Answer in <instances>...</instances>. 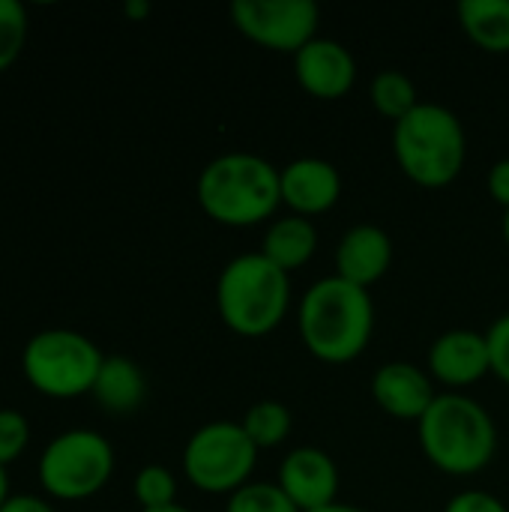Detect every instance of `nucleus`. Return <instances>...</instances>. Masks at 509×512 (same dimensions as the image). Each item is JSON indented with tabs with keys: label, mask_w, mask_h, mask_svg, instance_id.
<instances>
[{
	"label": "nucleus",
	"mask_w": 509,
	"mask_h": 512,
	"mask_svg": "<svg viewBox=\"0 0 509 512\" xmlns=\"http://www.w3.org/2000/svg\"><path fill=\"white\" fill-rule=\"evenodd\" d=\"M6 501H9V477H6V468H0V510Z\"/></svg>",
	"instance_id": "c756f323"
},
{
	"label": "nucleus",
	"mask_w": 509,
	"mask_h": 512,
	"mask_svg": "<svg viewBox=\"0 0 509 512\" xmlns=\"http://www.w3.org/2000/svg\"><path fill=\"white\" fill-rule=\"evenodd\" d=\"M141 512H192V510H186V507H180V504H171V507H162V510H141Z\"/></svg>",
	"instance_id": "2f4dec72"
},
{
	"label": "nucleus",
	"mask_w": 509,
	"mask_h": 512,
	"mask_svg": "<svg viewBox=\"0 0 509 512\" xmlns=\"http://www.w3.org/2000/svg\"><path fill=\"white\" fill-rule=\"evenodd\" d=\"M465 129L459 117L435 102H420L393 126V153L405 177L438 189L459 177L465 165Z\"/></svg>",
	"instance_id": "39448f33"
},
{
	"label": "nucleus",
	"mask_w": 509,
	"mask_h": 512,
	"mask_svg": "<svg viewBox=\"0 0 509 512\" xmlns=\"http://www.w3.org/2000/svg\"><path fill=\"white\" fill-rule=\"evenodd\" d=\"M315 512H363V510H357V507H351V504H330V507H324V510H315Z\"/></svg>",
	"instance_id": "7c9ffc66"
},
{
	"label": "nucleus",
	"mask_w": 509,
	"mask_h": 512,
	"mask_svg": "<svg viewBox=\"0 0 509 512\" xmlns=\"http://www.w3.org/2000/svg\"><path fill=\"white\" fill-rule=\"evenodd\" d=\"M444 512H509L495 495H489V492H477V489H471V492H459L450 504H447V510Z\"/></svg>",
	"instance_id": "a878e982"
},
{
	"label": "nucleus",
	"mask_w": 509,
	"mask_h": 512,
	"mask_svg": "<svg viewBox=\"0 0 509 512\" xmlns=\"http://www.w3.org/2000/svg\"><path fill=\"white\" fill-rule=\"evenodd\" d=\"M27 9L18 0H0V72H6L27 42Z\"/></svg>",
	"instance_id": "412c9836"
},
{
	"label": "nucleus",
	"mask_w": 509,
	"mask_h": 512,
	"mask_svg": "<svg viewBox=\"0 0 509 512\" xmlns=\"http://www.w3.org/2000/svg\"><path fill=\"white\" fill-rule=\"evenodd\" d=\"M315 249H318L315 222L306 216H285L267 228L261 255L267 261H273L279 270L291 273V270H300L303 264H309Z\"/></svg>",
	"instance_id": "f3484780"
},
{
	"label": "nucleus",
	"mask_w": 509,
	"mask_h": 512,
	"mask_svg": "<svg viewBox=\"0 0 509 512\" xmlns=\"http://www.w3.org/2000/svg\"><path fill=\"white\" fill-rule=\"evenodd\" d=\"M234 27L252 42L297 54L318 33V6L312 0H234L231 3Z\"/></svg>",
	"instance_id": "1a4fd4ad"
},
{
	"label": "nucleus",
	"mask_w": 509,
	"mask_h": 512,
	"mask_svg": "<svg viewBox=\"0 0 509 512\" xmlns=\"http://www.w3.org/2000/svg\"><path fill=\"white\" fill-rule=\"evenodd\" d=\"M123 12H126L129 18H147V15H150V3H147V0H129V3L123 6Z\"/></svg>",
	"instance_id": "c85d7f7f"
},
{
	"label": "nucleus",
	"mask_w": 509,
	"mask_h": 512,
	"mask_svg": "<svg viewBox=\"0 0 509 512\" xmlns=\"http://www.w3.org/2000/svg\"><path fill=\"white\" fill-rule=\"evenodd\" d=\"M105 354L78 330H39L21 351L27 384L48 399H78L93 393Z\"/></svg>",
	"instance_id": "423d86ee"
},
{
	"label": "nucleus",
	"mask_w": 509,
	"mask_h": 512,
	"mask_svg": "<svg viewBox=\"0 0 509 512\" xmlns=\"http://www.w3.org/2000/svg\"><path fill=\"white\" fill-rule=\"evenodd\" d=\"M282 204L294 210V216H318L327 213L342 195V177L327 159H294L279 171Z\"/></svg>",
	"instance_id": "ddd939ff"
},
{
	"label": "nucleus",
	"mask_w": 509,
	"mask_h": 512,
	"mask_svg": "<svg viewBox=\"0 0 509 512\" xmlns=\"http://www.w3.org/2000/svg\"><path fill=\"white\" fill-rule=\"evenodd\" d=\"M504 237H507V243H509V210H507V216H504Z\"/></svg>",
	"instance_id": "473e14b6"
},
{
	"label": "nucleus",
	"mask_w": 509,
	"mask_h": 512,
	"mask_svg": "<svg viewBox=\"0 0 509 512\" xmlns=\"http://www.w3.org/2000/svg\"><path fill=\"white\" fill-rule=\"evenodd\" d=\"M297 324L303 345L321 363L342 366L366 351L375 330V306L366 288L327 276L303 294Z\"/></svg>",
	"instance_id": "f257e3e1"
},
{
	"label": "nucleus",
	"mask_w": 509,
	"mask_h": 512,
	"mask_svg": "<svg viewBox=\"0 0 509 512\" xmlns=\"http://www.w3.org/2000/svg\"><path fill=\"white\" fill-rule=\"evenodd\" d=\"M135 501L141 504V510H162V507H171L174 498H177V480L168 468L162 465H147L138 471L135 477Z\"/></svg>",
	"instance_id": "4be33fe9"
},
{
	"label": "nucleus",
	"mask_w": 509,
	"mask_h": 512,
	"mask_svg": "<svg viewBox=\"0 0 509 512\" xmlns=\"http://www.w3.org/2000/svg\"><path fill=\"white\" fill-rule=\"evenodd\" d=\"M291 303L288 273L267 261L261 252H249L225 264L216 282V306L228 330L237 336H267L276 330Z\"/></svg>",
	"instance_id": "20e7f679"
},
{
	"label": "nucleus",
	"mask_w": 509,
	"mask_h": 512,
	"mask_svg": "<svg viewBox=\"0 0 509 512\" xmlns=\"http://www.w3.org/2000/svg\"><path fill=\"white\" fill-rule=\"evenodd\" d=\"M294 72L309 96L342 99L354 87L357 63L342 42L315 36L306 48L294 54Z\"/></svg>",
	"instance_id": "9b49d317"
},
{
	"label": "nucleus",
	"mask_w": 509,
	"mask_h": 512,
	"mask_svg": "<svg viewBox=\"0 0 509 512\" xmlns=\"http://www.w3.org/2000/svg\"><path fill=\"white\" fill-rule=\"evenodd\" d=\"M489 192L498 204H504L509 210V159H501L492 171H489Z\"/></svg>",
	"instance_id": "bb28decb"
},
{
	"label": "nucleus",
	"mask_w": 509,
	"mask_h": 512,
	"mask_svg": "<svg viewBox=\"0 0 509 512\" xmlns=\"http://www.w3.org/2000/svg\"><path fill=\"white\" fill-rule=\"evenodd\" d=\"M225 512H300L291 498L279 489V483H246L228 501Z\"/></svg>",
	"instance_id": "5701e85b"
},
{
	"label": "nucleus",
	"mask_w": 509,
	"mask_h": 512,
	"mask_svg": "<svg viewBox=\"0 0 509 512\" xmlns=\"http://www.w3.org/2000/svg\"><path fill=\"white\" fill-rule=\"evenodd\" d=\"M240 426L258 450L276 447L291 432V411L282 402H258L246 411Z\"/></svg>",
	"instance_id": "aec40b11"
},
{
	"label": "nucleus",
	"mask_w": 509,
	"mask_h": 512,
	"mask_svg": "<svg viewBox=\"0 0 509 512\" xmlns=\"http://www.w3.org/2000/svg\"><path fill=\"white\" fill-rule=\"evenodd\" d=\"M39 486L54 501H87L114 474V447L93 429H69L48 441L36 465Z\"/></svg>",
	"instance_id": "0eeeda50"
},
{
	"label": "nucleus",
	"mask_w": 509,
	"mask_h": 512,
	"mask_svg": "<svg viewBox=\"0 0 509 512\" xmlns=\"http://www.w3.org/2000/svg\"><path fill=\"white\" fill-rule=\"evenodd\" d=\"M0 512H57L45 498H39V495H9V501L3 504V510Z\"/></svg>",
	"instance_id": "cd10ccee"
},
{
	"label": "nucleus",
	"mask_w": 509,
	"mask_h": 512,
	"mask_svg": "<svg viewBox=\"0 0 509 512\" xmlns=\"http://www.w3.org/2000/svg\"><path fill=\"white\" fill-rule=\"evenodd\" d=\"M201 210L231 228L258 225L282 204L279 171L255 153H225L198 177Z\"/></svg>",
	"instance_id": "f03ea898"
},
{
	"label": "nucleus",
	"mask_w": 509,
	"mask_h": 512,
	"mask_svg": "<svg viewBox=\"0 0 509 512\" xmlns=\"http://www.w3.org/2000/svg\"><path fill=\"white\" fill-rule=\"evenodd\" d=\"M369 93H372L375 108H378L387 120H393V123H399L405 114H411V111L420 105V102H417V87H414V81H411L405 72H399V69H384V72H378Z\"/></svg>",
	"instance_id": "6ab92c4d"
},
{
	"label": "nucleus",
	"mask_w": 509,
	"mask_h": 512,
	"mask_svg": "<svg viewBox=\"0 0 509 512\" xmlns=\"http://www.w3.org/2000/svg\"><path fill=\"white\" fill-rule=\"evenodd\" d=\"M429 372L450 390L477 384L486 372H492L486 336L477 330H450L438 336L429 348Z\"/></svg>",
	"instance_id": "f8f14e48"
},
{
	"label": "nucleus",
	"mask_w": 509,
	"mask_h": 512,
	"mask_svg": "<svg viewBox=\"0 0 509 512\" xmlns=\"http://www.w3.org/2000/svg\"><path fill=\"white\" fill-rule=\"evenodd\" d=\"M279 489L291 498V504L300 512L324 510L336 504L339 468L324 450L300 447L285 456L279 468Z\"/></svg>",
	"instance_id": "9d476101"
},
{
	"label": "nucleus",
	"mask_w": 509,
	"mask_h": 512,
	"mask_svg": "<svg viewBox=\"0 0 509 512\" xmlns=\"http://www.w3.org/2000/svg\"><path fill=\"white\" fill-rule=\"evenodd\" d=\"M90 396L108 414H132V411L141 408V402L147 396L144 372L129 357H120V354L105 357V363H102V369L96 375V384H93V393Z\"/></svg>",
	"instance_id": "dca6fc26"
},
{
	"label": "nucleus",
	"mask_w": 509,
	"mask_h": 512,
	"mask_svg": "<svg viewBox=\"0 0 509 512\" xmlns=\"http://www.w3.org/2000/svg\"><path fill=\"white\" fill-rule=\"evenodd\" d=\"M459 21L465 33L489 54L509 51V0H462Z\"/></svg>",
	"instance_id": "a211bd4d"
},
{
	"label": "nucleus",
	"mask_w": 509,
	"mask_h": 512,
	"mask_svg": "<svg viewBox=\"0 0 509 512\" xmlns=\"http://www.w3.org/2000/svg\"><path fill=\"white\" fill-rule=\"evenodd\" d=\"M486 342H489L492 372H495L504 384H509V312L489 327Z\"/></svg>",
	"instance_id": "393cba45"
},
{
	"label": "nucleus",
	"mask_w": 509,
	"mask_h": 512,
	"mask_svg": "<svg viewBox=\"0 0 509 512\" xmlns=\"http://www.w3.org/2000/svg\"><path fill=\"white\" fill-rule=\"evenodd\" d=\"M420 447L426 459L453 477H468L483 471L498 450V429L489 411L462 396H435L432 408L420 420Z\"/></svg>",
	"instance_id": "7ed1b4c3"
},
{
	"label": "nucleus",
	"mask_w": 509,
	"mask_h": 512,
	"mask_svg": "<svg viewBox=\"0 0 509 512\" xmlns=\"http://www.w3.org/2000/svg\"><path fill=\"white\" fill-rule=\"evenodd\" d=\"M255 462L258 447L249 441L240 423L228 420L201 426L183 450L186 480L207 495H234L237 489H243L255 471Z\"/></svg>",
	"instance_id": "6e6552de"
},
{
	"label": "nucleus",
	"mask_w": 509,
	"mask_h": 512,
	"mask_svg": "<svg viewBox=\"0 0 509 512\" xmlns=\"http://www.w3.org/2000/svg\"><path fill=\"white\" fill-rule=\"evenodd\" d=\"M372 396L390 417L420 423L435 402V384L423 369L411 363H387L372 378Z\"/></svg>",
	"instance_id": "4468645a"
},
{
	"label": "nucleus",
	"mask_w": 509,
	"mask_h": 512,
	"mask_svg": "<svg viewBox=\"0 0 509 512\" xmlns=\"http://www.w3.org/2000/svg\"><path fill=\"white\" fill-rule=\"evenodd\" d=\"M30 444V423L12 408H0V468H9L24 456Z\"/></svg>",
	"instance_id": "b1692460"
},
{
	"label": "nucleus",
	"mask_w": 509,
	"mask_h": 512,
	"mask_svg": "<svg viewBox=\"0 0 509 512\" xmlns=\"http://www.w3.org/2000/svg\"><path fill=\"white\" fill-rule=\"evenodd\" d=\"M393 261V243L390 234L378 225H354L336 249V276L369 288L372 282H378Z\"/></svg>",
	"instance_id": "2eb2a0df"
}]
</instances>
